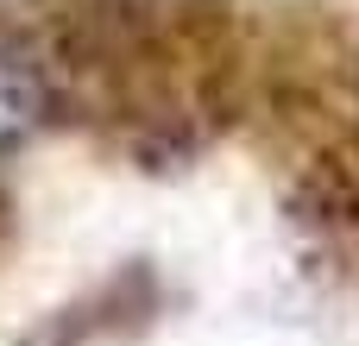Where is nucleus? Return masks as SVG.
I'll return each mask as SVG.
<instances>
[{"label":"nucleus","instance_id":"nucleus-1","mask_svg":"<svg viewBox=\"0 0 359 346\" xmlns=\"http://www.w3.org/2000/svg\"><path fill=\"white\" fill-rule=\"evenodd\" d=\"M38 126H44V82L25 50L0 44V164L19 158Z\"/></svg>","mask_w":359,"mask_h":346}]
</instances>
